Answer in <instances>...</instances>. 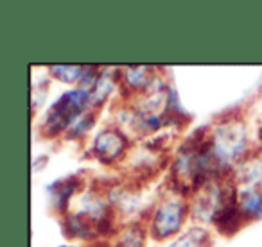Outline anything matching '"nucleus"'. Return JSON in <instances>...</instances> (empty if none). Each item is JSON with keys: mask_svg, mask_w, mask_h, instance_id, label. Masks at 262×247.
Returning <instances> with one entry per match:
<instances>
[{"mask_svg": "<svg viewBox=\"0 0 262 247\" xmlns=\"http://www.w3.org/2000/svg\"><path fill=\"white\" fill-rule=\"evenodd\" d=\"M88 102H92L90 91L83 90V88L63 93L61 98L49 109L47 118H45V129L51 135L65 131L69 126H72L81 118Z\"/></svg>", "mask_w": 262, "mask_h": 247, "instance_id": "obj_1", "label": "nucleus"}, {"mask_svg": "<svg viewBox=\"0 0 262 247\" xmlns=\"http://www.w3.org/2000/svg\"><path fill=\"white\" fill-rule=\"evenodd\" d=\"M246 147V129L237 122H228L219 126L214 131L212 149L221 161L237 158Z\"/></svg>", "mask_w": 262, "mask_h": 247, "instance_id": "obj_2", "label": "nucleus"}, {"mask_svg": "<svg viewBox=\"0 0 262 247\" xmlns=\"http://www.w3.org/2000/svg\"><path fill=\"white\" fill-rule=\"evenodd\" d=\"M185 204L180 199L164 201L155 211L153 218V235L155 238L162 240L180 231L183 220H185Z\"/></svg>", "mask_w": 262, "mask_h": 247, "instance_id": "obj_3", "label": "nucleus"}, {"mask_svg": "<svg viewBox=\"0 0 262 247\" xmlns=\"http://www.w3.org/2000/svg\"><path fill=\"white\" fill-rule=\"evenodd\" d=\"M127 140L117 129H104L97 135L94 142V154L104 163H112L117 158L122 156V153L126 151Z\"/></svg>", "mask_w": 262, "mask_h": 247, "instance_id": "obj_4", "label": "nucleus"}, {"mask_svg": "<svg viewBox=\"0 0 262 247\" xmlns=\"http://www.w3.org/2000/svg\"><path fill=\"white\" fill-rule=\"evenodd\" d=\"M241 211L244 217L262 218V192L257 188H246L237 197Z\"/></svg>", "mask_w": 262, "mask_h": 247, "instance_id": "obj_5", "label": "nucleus"}, {"mask_svg": "<svg viewBox=\"0 0 262 247\" xmlns=\"http://www.w3.org/2000/svg\"><path fill=\"white\" fill-rule=\"evenodd\" d=\"M151 68L147 66H133V68H127L124 77H126L127 86L135 88V90H146L153 83V73H149Z\"/></svg>", "mask_w": 262, "mask_h": 247, "instance_id": "obj_6", "label": "nucleus"}, {"mask_svg": "<svg viewBox=\"0 0 262 247\" xmlns=\"http://www.w3.org/2000/svg\"><path fill=\"white\" fill-rule=\"evenodd\" d=\"M167 247H210V240L205 229H190Z\"/></svg>", "mask_w": 262, "mask_h": 247, "instance_id": "obj_7", "label": "nucleus"}, {"mask_svg": "<svg viewBox=\"0 0 262 247\" xmlns=\"http://www.w3.org/2000/svg\"><path fill=\"white\" fill-rule=\"evenodd\" d=\"M51 72L54 73L58 79L65 81V83H74V81H79L86 76L88 68L83 66H69V65H59V66H52Z\"/></svg>", "mask_w": 262, "mask_h": 247, "instance_id": "obj_8", "label": "nucleus"}, {"mask_svg": "<svg viewBox=\"0 0 262 247\" xmlns=\"http://www.w3.org/2000/svg\"><path fill=\"white\" fill-rule=\"evenodd\" d=\"M72 183V179H65V181H59L56 186H52L51 192H56V203L59 204V206H65L67 201H69L70 193H74V186L70 185Z\"/></svg>", "mask_w": 262, "mask_h": 247, "instance_id": "obj_9", "label": "nucleus"}]
</instances>
